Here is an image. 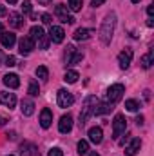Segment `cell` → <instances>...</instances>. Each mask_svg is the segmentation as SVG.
<instances>
[{"instance_id": "obj_24", "label": "cell", "mask_w": 154, "mask_h": 156, "mask_svg": "<svg viewBox=\"0 0 154 156\" xmlns=\"http://www.w3.org/2000/svg\"><path fill=\"white\" fill-rule=\"evenodd\" d=\"M78 78H80L78 71H75V69H69V71H65V76H64V80H65L67 83H76Z\"/></svg>"}, {"instance_id": "obj_42", "label": "cell", "mask_w": 154, "mask_h": 156, "mask_svg": "<svg viewBox=\"0 0 154 156\" xmlns=\"http://www.w3.org/2000/svg\"><path fill=\"white\" fill-rule=\"evenodd\" d=\"M147 26H149V27H152V26H154V22H152V18H149V20H147Z\"/></svg>"}, {"instance_id": "obj_1", "label": "cell", "mask_w": 154, "mask_h": 156, "mask_svg": "<svg viewBox=\"0 0 154 156\" xmlns=\"http://www.w3.org/2000/svg\"><path fill=\"white\" fill-rule=\"evenodd\" d=\"M114 29H116V13L111 11V13L105 15L103 22H102V27H100V40H102V44H105V45L111 44Z\"/></svg>"}, {"instance_id": "obj_14", "label": "cell", "mask_w": 154, "mask_h": 156, "mask_svg": "<svg viewBox=\"0 0 154 156\" xmlns=\"http://www.w3.org/2000/svg\"><path fill=\"white\" fill-rule=\"evenodd\" d=\"M140 147H142V140L140 138H132L131 140V144L125 147V156H136L138 154V151H140Z\"/></svg>"}, {"instance_id": "obj_5", "label": "cell", "mask_w": 154, "mask_h": 156, "mask_svg": "<svg viewBox=\"0 0 154 156\" xmlns=\"http://www.w3.org/2000/svg\"><path fill=\"white\" fill-rule=\"evenodd\" d=\"M83 60V53L76 51L75 45H67V55H65V64L67 66H76L78 62Z\"/></svg>"}, {"instance_id": "obj_16", "label": "cell", "mask_w": 154, "mask_h": 156, "mask_svg": "<svg viewBox=\"0 0 154 156\" xmlns=\"http://www.w3.org/2000/svg\"><path fill=\"white\" fill-rule=\"evenodd\" d=\"M2 82H4V85L9 87V89H16V87L20 85V78H18V75H15V73H7Z\"/></svg>"}, {"instance_id": "obj_17", "label": "cell", "mask_w": 154, "mask_h": 156, "mask_svg": "<svg viewBox=\"0 0 154 156\" xmlns=\"http://www.w3.org/2000/svg\"><path fill=\"white\" fill-rule=\"evenodd\" d=\"M51 123H53V113H51V109H44L40 113V125H42V129H49Z\"/></svg>"}, {"instance_id": "obj_4", "label": "cell", "mask_w": 154, "mask_h": 156, "mask_svg": "<svg viewBox=\"0 0 154 156\" xmlns=\"http://www.w3.org/2000/svg\"><path fill=\"white\" fill-rule=\"evenodd\" d=\"M56 104H58V107L67 109V107H71L75 104V96L67 89H58V93H56Z\"/></svg>"}, {"instance_id": "obj_9", "label": "cell", "mask_w": 154, "mask_h": 156, "mask_svg": "<svg viewBox=\"0 0 154 156\" xmlns=\"http://www.w3.org/2000/svg\"><path fill=\"white\" fill-rule=\"evenodd\" d=\"M132 56H134L132 49L121 51V53L118 55V66H120V69H127V67L131 66V62H132Z\"/></svg>"}, {"instance_id": "obj_30", "label": "cell", "mask_w": 154, "mask_h": 156, "mask_svg": "<svg viewBox=\"0 0 154 156\" xmlns=\"http://www.w3.org/2000/svg\"><path fill=\"white\" fill-rule=\"evenodd\" d=\"M31 11H33V5H31L29 0H26L24 5H22V13H24V15H31Z\"/></svg>"}, {"instance_id": "obj_33", "label": "cell", "mask_w": 154, "mask_h": 156, "mask_svg": "<svg viewBox=\"0 0 154 156\" xmlns=\"http://www.w3.org/2000/svg\"><path fill=\"white\" fill-rule=\"evenodd\" d=\"M42 22H44V24H51V22H53V16H51L49 13H44V15H42Z\"/></svg>"}, {"instance_id": "obj_39", "label": "cell", "mask_w": 154, "mask_h": 156, "mask_svg": "<svg viewBox=\"0 0 154 156\" xmlns=\"http://www.w3.org/2000/svg\"><path fill=\"white\" fill-rule=\"evenodd\" d=\"M5 122H7V118H5V116H2V115H0V125H4Z\"/></svg>"}, {"instance_id": "obj_47", "label": "cell", "mask_w": 154, "mask_h": 156, "mask_svg": "<svg viewBox=\"0 0 154 156\" xmlns=\"http://www.w3.org/2000/svg\"><path fill=\"white\" fill-rule=\"evenodd\" d=\"M9 156H13V154H9Z\"/></svg>"}, {"instance_id": "obj_35", "label": "cell", "mask_w": 154, "mask_h": 156, "mask_svg": "<svg viewBox=\"0 0 154 156\" xmlns=\"http://www.w3.org/2000/svg\"><path fill=\"white\" fill-rule=\"evenodd\" d=\"M103 2H105V0H91V5H93V7H100Z\"/></svg>"}, {"instance_id": "obj_32", "label": "cell", "mask_w": 154, "mask_h": 156, "mask_svg": "<svg viewBox=\"0 0 154 156\" xmlns=\"http://www.w3.org/2000/svg\"><path fill=\"white\" fill-rule=\"evenodd\" d=\"M4 62H5L7 67H15V66H16V58H15V56H7Z\"/></svg>"}, {"instance_id": "obj_23", "label": "cell", "mask_w": 154, "mask_h": 156, "mask_svg": "<svg viewBox=\"0 0 154 156\" xmlns=\"http://www.w3.org/2000/svg\"><path fill=\"white\" fill-rule=\"evenodd\" d=\"M29 37L33 40H40L45 37V33H44V27L42 26H33L31 27V31H29Z\"/></svg>"}, {"instance_id": "obj_38", "label": "cell", "mask_w": 154, "mask_h": 156, "mask_svg": "<svg viewBox=\"0 0 154 156\" xmlns=\"http://www.w3.org/2000/svg\"><path fill=\"white\" fill-rule=\"evenodd\" d=\"M136 123H138V125H142V123H143V116H138V118H136Z\"/></svg>"}, {"instance_id": "obj_20", "label": "cell", "mask_w": 154, "mask_h": 156, "mask_svg": "<svg viewBox=\"0 0 154 156\" xmlns=\"http://www.w3.org/2000/svg\"><path fill=\"white\" fill-rule=\"evenodd\" d=\"M91 35H93V29H85V27H80L75 31V40H89L91 38Z\"/></svg>"}, {"instance_id": "obj_34", "label": "cell", "mask_w": 154, "mask_h": 156, "mask_svg": "<svg viewBox=\"0 0 154 156\" xmlns=\"http://www.w3.org/2000/svg\"><path fill=\"white\" fill-rule=\"evenodd\" d=\"M40 47L42 49H47V45H49V40H47V37H44V38H40Z\"/></svg>"}, {"instance_id": "obj_13", "label": "cell", "mask_w": 154, "mask_h": 156, "mask_svg": "<svg viewBox=\"0 0 154 156\" xmlns=\"http://www.w3.org/2000/svg\"><path fill=\"white\" fill-rule=\"evenodd\" d=\"M0 44H2L5 49H11V47L16 44V35H15V33H7V31H4V33L0 35Z\"/></svg>"}, {"instance_id": "obj_27", "label": "cell", "mask_w": 154, "mask_h": 156, "mask_svg": "<svg viewBox=\"0 0 154 156\" xmlns=\"http://www.w3.org/2000/svg\"><path fill=\"white\" fill-rule=\"evenodd\" d=\"M27 93H29L31 96H38V93H40V87H38V82H37V80H31V82H29V87H27Z\"/></svg>"}, {"instance_id": "obj_11", "label": "cell", "mask_w": 154, "mask_h": 156, "mask_svg": "<svg viewBox=\"0 0 154 156\" xmlns=\"http://www.w3.org/2000/svg\"><path fill=\"white\" fill-rule=\"evenodd\" d=\"M58 131H60L62 134H67V133L73 131V116H71V115H64V116L60 118V122H58Z\"/></svg>"}, {"instance_id": "obj_46", "label": "cell", "mask_w": 154, "mask_h": 156, "mask_svg": "<svg viewBox=\"0 0 154 156\" xmlns=\"http://www.w3.org/2000/svg\"><path fill=\"white\" fill-rule=\"evenodd\" d=\"M2 60H4V56H2V53H0V66H2Z\"/></svg>"}, {"instance_id": "obj_21", "label": "cell", "mask_w": 154, "mask_h": 156, "mask_svg": "<svg viewBox=\"0 0 154 156\" xmlns=\"http://www.w3.org/2000/svg\"><path fill=\"white\" fill-rule=\"evenodd\" d=\"M109 111H113V104H109V102H98V105H96V109H94V115H105V113H109Z\"/></svg>"}, {"instance_id": "obj_3", "label": "cell", "mask_w": 154, "mask_h": 156, "mask_svg": "<svg viewBox=\"0 0 154 156\" xmlns=\"http://www.w3.org/2000/svg\"><path fill=\"white\" fill-rule=\"evenodd\" d=\"M123 93H125V85H123V83H113V85L107 89L105 98H107L109 104H116L118 100H121Z\"/></svg>"}, {"instance_id": "obj_22", "label": "cell", "mask_w": 154, "mask_h": 156, "mask_svg": "<svg viewBox=\"0 0 154 156\" xmlns=\"http://www.w3.org/2000/svg\"><path fill=\"white\" fill-rule=\"evenodd\" d=\"M140 64H142V67H143V69H149V67L152 66V64H154V51H152V49H151L145 56H142V62H140Z\"/></svg>"}, {"instance_id": "obj_7", "label": "cell", "mask_w": 154, "mask_h": 156, "mask_svg": "<svg viewBox=\"0 0 154 156\" xmlns=\"http://www.w3.org/2000/svg\"><path fill=\"white\" fill-rule=\"evenodd\" d=\"M33 49H35V40L31 38V37H26V38H22L18 42V51H20V55L27 56V55L33 53Z\"/></svg>"}, {"instance_id": "obj_40", "label": "cell", "mask_w": 154, "mask_h": 156, "mask_svg": "<svg viewBox=\"0 0 154 156\" xmlns=\"http://www.w3.org/2000/svg\"><path fill=\"white\" fill-rule=\"evenodd\" d=\"M49 2H51V0H38V4H42V5H47Z\"/></svg>"}, {"instance_id": "obj_25", "label": "cell", "mask_w": 154, "mask_h": 156, "mask_svg": "<svg viewBox=\"0 0 154 156\" xmlns=\"http://www.w3.org/2000/svg\"><path fill=\"white\" fill-rule=\"evenodd\" d=\"M140 107H142V104H140L138 100H134V98H131V100H127V102H125V109H127V111H131V113H136Z\"/></svg>"}, {"instance_id": "obj_8", "label": "cell", "mask_w": 154, "mask_h": 156, "mask_svg": "<svg viewBox=\"0 0 154 156\" xmlns=\"http://www.w3.org/2000/svg\"><path fill=\"white\" fill-rule=\"evenodd\" d=\"M54 13H56V16L60 18V22H64V24H73V22H75V18L67 13V5H65V4H58L56 9H54Z\"/></svg>"}, {"instance_id": "obj_19", "label": "cell", "mask_w": 154, "mask_h": 156, "mask_svg": "<svg viewBox=\"0 0 154 156\" xmlns=\"http://www.w3.org/2000/svg\"><path fill=\"white\" fill-rule=\"evenodd\" d=\"M22 115L24 116H31L33 113H35V102L33 100H29V98H26V100H22Z\"/></svg>"}, {"instance_id": "obj_36", "label": "cell", "mask_w": 154, "mask_h": 156, "mask_svg": "<svg viewBox=\"0 0 154 156\" xmlns=\"http://www.w3.org/2000/svg\"><path fill=\"white\" fill-rule=\"evenodd\" d=\"M147 15H149V16H152V15H154V5H152V4L147 7Z\"/></svg>"}, {"instance_id": "obj_15", "label": "cell", "mask_w": 154, "mask_h": 156, "mask_svg": "<svg viewBox=\"0 0 154 156\" xmlns=\"http://www.w3.org/2000/svg\"><path fill=\"white\" fill-rule=\"evenodd\" d=\"M0 104L7 105L9 109H11V107H15V105H16V96H15V93L2 91V93H0Z\"/></svg>"}, {"instance_id": "obj_18", "label": "cell", "mask_w": 154, "mask_h": 156, "mask_svg": "<svg viewBox=\"0 0 154 156\" xmlns=\"http://www.w3.org/2000/svg\"><path fill=\"white\" fill-rule=\"evenodd\" d=\"M9 24H11V27L20 29L24 26V16L20 13H9Z\"/></svg>"}, {"instance_id": "obj_28", "label": "cell", "mask_w": 154, "mask_h": 156, "mask_svg": "<svg viewBox=\"0 0 154 156\" xmlns=\"http://www.w3.org/2000/svg\"><path fill=\"white\" fill-rule=\"evenodd\" d=\"M37 76L40 78V80H47L49 78V69L45 67V66H40V67H37Z\"/></svg>"}, {"instance_id": "obj_45", "label": "cell", "mask_w": 154, "mask_h": 156, "mask_svg": "<svg viewBox=\"0 0 154 156\" xmlns=\"http://www.w3.org/2000/svg\"><path fill=\"white\" fill-rule=\"evenodd\" d=\"M140 2H142V0H132V4H140Z\"/></svg>"}, {"instance_id": "obj_12", "label": "cell", "mask_w": 154, "mask_h": 156, "mask_svg": "<svg viewBox=\"0 0 154 156\" xmlns=\"http://www.w3.org/2000/svg\"><path fill=\"white\" fill-rule=\"evenodd\" d=\"M87 136H89V142H91V144L98 145V144H102V140H103V131H102V127H91L89 133H87Z\"/></svg>"}, {"instance_id": "obj_26", "label": "cell", "mask_w": 154, "mask_h": 156, "mask_svg": "<svg viewBox=\"0 0 154 156\" xmlns=\"http://www.w3.org/2000/svg\"><path fill=\"white\" fill-rule=\"evenodd\" d=\"M76 149H78V154L80 156H85L89 153V142H87V140H80L78 145H76Z\"/></svg>"}, {"instance_id": "obj_43", "label": "cell", "mask_w": 154, "mask_h": 156, "mask_svg": "<svg viewBox=\"0 0 154 156\" xmlns=\"http://www.w3.org/2000/svg\"><path fill=\"white\" fill-rule=\"evenodd\" d=\"M87 154H89V156H100L98 153H96V151H93V153H87Z\"/></svg>"}, {"instance_id": "obj_6", "label": "cell", "mask_w": 154, "mask_h": 156, "mask_svg": "<svg viewBox=\"0 0 154 156\" xmlns=\"http://www.w3.org/2000/svg\"><path fill=\"white\" fill-rule=\"evenodd\" d=\"M125 129H127V120L123 115H116L114 116V122H113V138H118V136H121L123 133H125Z\"/></svg>"}, {"instance_id": "obj_29", "label": "cell", "mask_w": 154, "mask_h": 156, "mask_svg": "<svg viewBox=\"0 0 154 156\" xmlns=\"http://www.w3.org/2000/svg\"><path fill=\"white\" fill-rule=\"evenodd\" d=\"M82 5H83V0H69V5H67V7L76 13V11L82 9Z\"/></svg>"}, {"instance_id": "obj_37", "label": "cell", "mask_w": 154, "mask_h": 156, "mask_svg": "<svg viewBox=\"0 0 154 156\" xmlns=\"http://www.w3.org/2000/svg\"><path fill=\"white\" fill-rule=\"evenodd\" d=\"M7 15V11H5V7L4 5H0V16H5Z\"/></svg>"}, {"instance_id": "obj_41", "label": "cell", "mask_w": 154, "mask_h": 156, "mask_svg": "<svg viewBox=\"0 0 154 156\" xmlns=\"http://www.w3.org/2000/svg\"><path fill=\"white\" fill-rule=\"evenodd\" d=\"M5 2H7V4H9V5H15V4H16V2H18V0H5Z\"/></svg>"}, {"instance_id": "obj_2", "label": "cell", "mask_w": 154, "mask_h": 156, "mask_svg": "<svg viewBox=\"0 0 154 156\" xmlns=\"http://www.w3.org/2000/svg\"><path fill=\"white\" fill-rule=\"evenodd\" d=\"M96 105H98V98H96V96H87V98H85L83 107H82V111H80V125H83L89 118L94 115Z\"/></svg>"}, {"instance_id": "obj_10", "label": "cell", "mask_w": 154, "mask_h": 156, "mask_svg": "<svg viewBox=\"0 0 154 156\" xmlns=\"http://www.w3.org/2000/svg\"><path fill=\"white\" fill-rule=\"evenodd\" d=\"M64 38H65V31H64V27H60V26H51L49 40L54 42V44H62Z\"/></svg>"}, {"instance_id": "obj_44", "label": "cell", "mask_w": 154, "mask_h": 156, "mask_svg": "<svg viewBox=\"0 0 154 156\" xmlns=\"http://www.w3.org/2000/svg\"><path fill=\"white\" fill-rule=\"evenodd\" d=\"M4 33V26H2V22H0V35Z\"/></svg>"}, {"instance_id": "obj_31", "label": "cell", "mask_w": 154, "mask_h": 156, "mask_svg": "<svg viewBox=\"0 0 154 156\" xmlns=\"http://www.w3.org/2000/svg\"><path fill=\"white\" fill-rule=\"evenodd\" d=\"M47 156H64V151H62L60 147H53V149L47 153Z\"/></svg>"}]
</instances>
